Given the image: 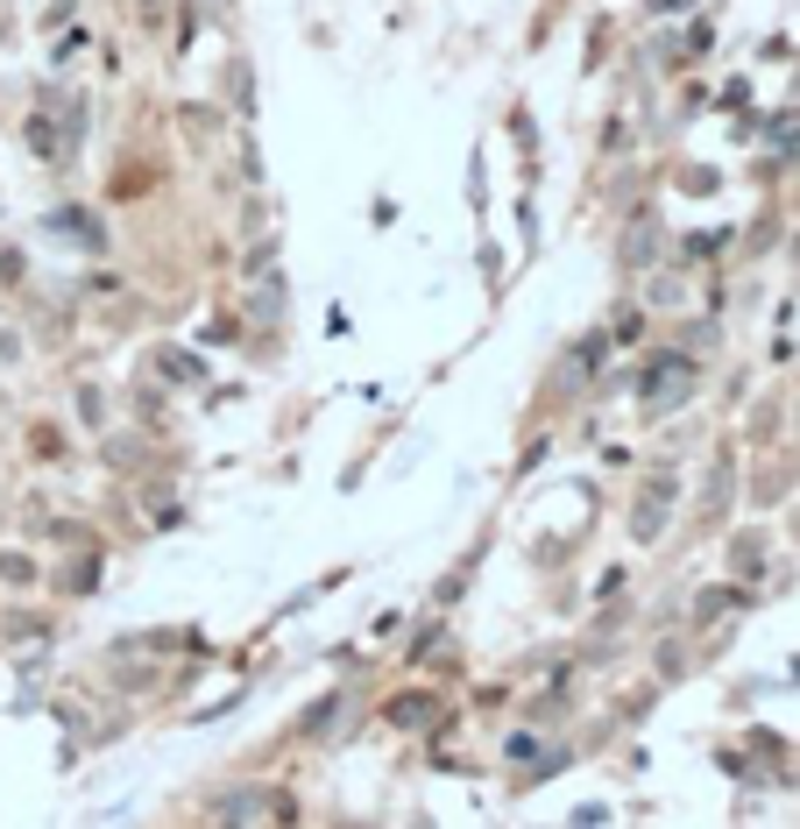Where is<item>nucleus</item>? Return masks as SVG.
Listing matches in <instances>:
<instances>
[{
    "instance_id": "1",
    "label": "nucleus",
    "mask_w": 800,
    "mask_h": 829,
    "mask_svg": "<svg viewBox=\"0 0 800 829\" xmlns=\"http://www.w3.org/2000/svg\"><path fill=\"white\" fill-rule=\"evenodd\" d=\"M652 256H659V227H652V220H638L631 235H623V269H645Z\"/></svg>"
},
{
    "instance_id": "2",
    "label": "nucleus",
    "mask_w": 800,
    "mask_h": 829,
    "mask_svg": "<svg viewBox=\"0 0 800 829\" xmlns=\"http://www.w3.org/2000/svg\"><path fill=\"white\" fill-rule=\"evenodd\" d=\"M659 525H666V490H652L645 504H638V517H631V532H638V539H652Z\"/></svg>"
},
{
    "instance_id": "3",
    "label": "nucleus",
    "mask_w": 800,
    "mask_h": 829,
    "mask_svg": "<svg viewBox=\"0 0 800 829\" xmlns=\"http://www.w3.org/2000/svg\"><path fill=\"white\" fill-rule=\"evenodd\" d=\"M397 717H404V723H418V717H433V695H404V702H397Z\"/></svg>"
},
{
    "instance_id": "4",
    "label": "nucleus",
    "mask_w": 800,
    "mask_h": 829,
    "mask_svg": "<svg viewBox=\"0 0 800 829\" xmlns=\"http://www.w3.org/2000/svg\"><path fill=\"white\" fill-rule=\"evenodd\" d=\"M758 553H766L758 539H737V568H744V574H758Z\"/></svg>"
},
{
    "instance_id": "5",
    "label": "nucleus",
    "mask_w": 800,
    "mask_h": 829,
    "mask_svg": "<svg viewBox=\"0 0 800 829\" xmlns=\"http://www.w3.org/2000/svg\"><path fill=\"white\" fill-rule=\"evenodd\" d=\"M135 8H142V29H164V8H170V0H135Z\"/></svg>"
}]
</instances>
